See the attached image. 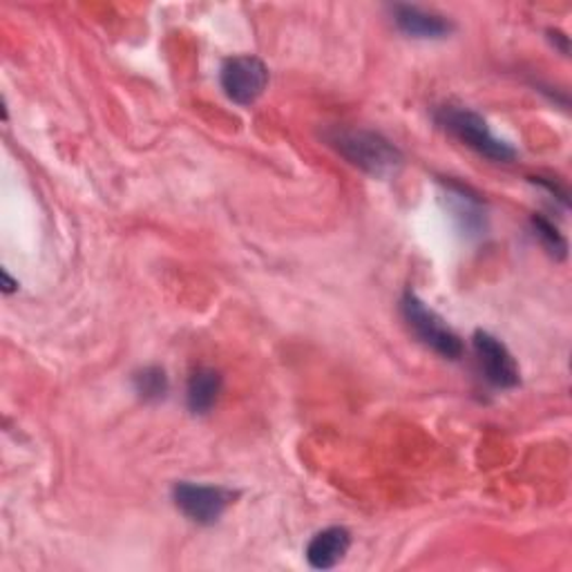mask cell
<instances>
[{"mask_svg":"<svg viewBox=\"0 0 572 572\" xmlns=\"http://www.w3.org/2000/svg\"><path fill=\"white\" fill-rule=\"evenodd\" d=\"M394 21L400 32H405L412 38H423V40L445 38L449 32H452V23H449L445 16L425 12L414 5H396Z\"/></svg>","mask_w":572,"mask_h":572,"instance_id":"obj_8","label":"cell"},{"mask_svg":"<svg viewBox=\"0 0 572 572\" xmlns=\"http://www.w3.org/2000/svg\"><path fill=\"white\" fill-rule=\"evenodd\" d=\"M3 277H5V294H12L16 289V284L12 282V277L8 275V271H3Z\"/></svg>","mask_w":572,"mask_h":572,"instance_id":"obj_13","label":"cell"},{"mask_svg":"<svg viewBox=\"0 0 572 572\" xmlns=\"http://www.w3.org/2000/svg\"><path fill=\"white\" fill-rule=\"evenodd\" d=\"M474 351L481 362V370L485 374V381L501 389H512L521 383L519 366L508 351V347L497 340L495 336H489L487 332H476L474 334Z\"/></svg>","mask_w":572,"mask_h":572,"instance_id":"obj_6","label":"cell"},{"mask_svg":"<svg viewBox=\"0 0 572 572\" xmlns=\"http://www.w3.org/2000/svg\"><path fill=\"white\" fill-rule=\"evenodd\" d=\"M438 124L447 130L452 133L457 139H461L468 148L476 150L478 154L499 161V163H508L517 157V150L493 135V130L487 128L485 119L481 114H476L474 110L468 108H443L438 114Z\"/></svg>","mask_w":572,"mask_h":572,"instance_id":"obj_2","label":"cell"},{"mask_svg":"<svg viewBox=\"0 0 572 572\" xmlns=\"http://www.w3.org/2000/svg\"><path fill=\"white\" fill-rule=\"evenodd\" d=\"M349 546H351V535L347 527H340V525L326 527L309 542L307 561L311 563V568L329 570L345 559V555L349 552Z\"/></svg>","mask_w":572,"mask_h":572,"instance_id":"obj_7","label":"cell"},{"mask_svg":"<svg viewBox=\"0 0 572 572\" xmlns=\"http://www.w3.org/2000/svg\"><path fill=\"white\" fill-rule=\"evenodd\" d=\"M400 309L405 322L410 324V329L423 345L449 360H459L463 356L461 338L449 329L445 320L438 313H434L416 294L407 291L400 300Z\"/></svg>","mask_w":572,"mask_h":572,"instance_id":"obj_3","label":"cell"},{"mask_svg":"<svg viewBox=\"0 0 572 572\" xmlns=\"http://www.w3.org/2000/svg\"><path fill=\"white\" fill-rule=\"evenodd\" d=\"M329 141L349 163L372 177H389L402 163L400 150L372 130H334Z\"/></svg>","mask_w":572,"mask_h":572,"instance_id":"obj_1","label":"cell"},{"mask_svg":"<svg viewBox=\"0 0 572 572\" xmlns=\"http://www.w3.org/2000/svg\"><path fill=\"white\" fill-rule=\"evenodd\" d=\"M135 389L137 394L148 400V402H157V400H163L171 389V383H169V376L166 372L161 370V366H146V370L137 372L135 374Z\"/></svg>","mask_w":572,"mask_h":572,"instance_id":"obj_11","label":"cell"},{"mask_svg":"<svg viewBox=\"0 0 572 572\" xmlns=\"http://www.w3.org/2000/svg\"><path fill=\"white\" fill-rule=\"evenodd\" d=\"M220 80L233 103L251 105L269 86V67L258 57H235L224 63Z\"/></svg>","mask_w":572,"mask_h":572,"instance_id":"obj_4","label":"cell"},{"mask_svg":"<svg viewBox=\"0 0 572 572\" xmlns=\"http://www.w3.org/2000/svg\"><path fill=\"white\" fill-rule=\"evenodd\" d=\"M533 226H535L537 237L544 241V247L548 249V253L563 260L565 251H568V244H565L563 235L555 228V224H550L546 217L537 215V217H533Z\"/></svg>","mask_w":572,"mask_h":572,"instance_id":"obj_12","label":"cell"},{"mask_svg":"<svg viewBox=\"0 0 572 572\" xmlns=\"http://www.w3.org/2000/svg\"><path fill=\"white\" fill-rule=\"evenodd\" d=\"M447 188H449V197L457 199L455 211H457V217L461 220L463 228L468 233L478 235V231L483 228V211H481L483 203H481V199L455 182H449Z\"/></svg>","mask_w":572,"mask_h":572,"instance_id":"obj_10","label":"cell"},{"mask_svg":"<svg viewBox=\"0 0 572 572\" xmlns=\"http://www.w3.org/2000/svg\"><path fill=\"white\" fill-rule=\"evenodd\" d=\"M222 387H224V381L220 372L209 370V366H201V370H197L188 381V389H186L188 410L197 416L209 414L220 400Z\"/></svg>","mask_w":572,"mask_h":572,"instance_id":"obj_9","label":"cell"},{"mask_svg":"<svg viewBox=\"0 0 572 572\" xmlns=\"http://www.w3.org/2000/svg\"><path fill=\"white\" fill-rule=\"evenodd\" d=\"M175 506L195 523L213 525L226 512L233 495L217 485H201L182 481L173 487Z\"/></svg>","mask_w":572,"mask_h":572,"instance_id":"obj_5","label":"cell"}]
</instances>
